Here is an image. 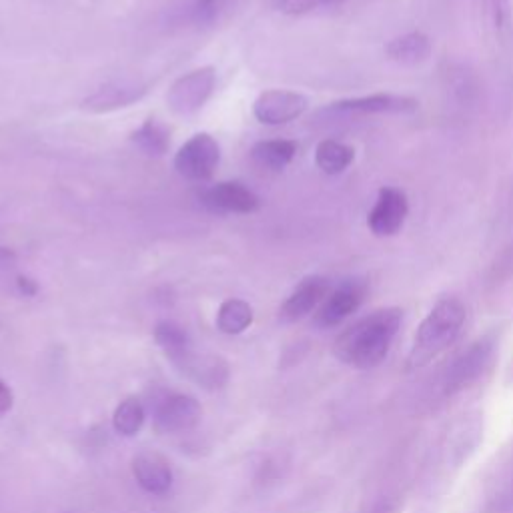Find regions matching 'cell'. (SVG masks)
<instances>
[{
  "label": "cell",
  "mask_w": 513,
  "mask_h": 513,
  "mask_svg": "<svg viewBox=\"0 0 513 513\" xmlns=\"http://www.w3.org/2000/svg\"><path fill=\"white\" fill-rule=\"evenodd\" d=\"M217 83V73L213 67L197 69L181 77L167 95L169 109L177 115H191L199 111L211 97Z\"/></svg>",
  "instance_id": "5"
},
{
  "label": "cell",
  "mask_w": 513,
  "mask_h": 513,
  "mask_svg": "<svg viewBox=\"0 0 513 513\" xmlns=\"http://www.w3.org/2000/svg\"><path fill=\"white\" fill-rule=\"evenodd\" d=\"M13 261H15V253L5 247H0V265H9Z\"/></svg>",
  "instance_id": "28"
},
{
  "label": "cell",
  "mask_w": 513,
  "mask_h": 513,
  "mask_svg": "<svg viewBox=\"0 0 513 513\" xmlns=\"http://www.w3.org/2000/svg\"><path fill=\"white\" fill-rule=\"evenodd\" d=\"M155 341L167 353V357L179 367L193 355L189 333L175 321H163L155 327Z\"/></svg>",
  "instance_id": "17"
},
{
  "label": "cell",
  "mask_w": 513,
  "mask_h": 513,
  "mask_svg": "<svg viewBox=\"0 0 513 513\" xmlns=\"http://www.w3.org/2000/svg\"><path fill=\"white\" fill-rule=\"evenodd\" d=\"M403 311L397 307H385L369 313L351 327H347L335 341V355L353 367L371 369L379 365L401 327Z\"/></svg>",
  "instance_id": "1"
},
{
  "label": "cell",
  "mask_w": 513,
  "mask_h": 513,
  "mask_svg": "<svg viewBox=\"0 0 513 513\" xmlns=\"http://www.w3.org/2000/svg\"><path fill=\"white\" fill-rule=\"evenodd\" d=\"M13 405V391L5 381H0V417H3Z\"/></svg>",
  "instance_id": "26"
},
{
  "label": "cell",
  "mask_w": 513,
  "mask_h": 513,
  "mask_svg": "<svg viewBox=\"0 0 513 513\" xmlns=\"http://www.w3.org/2000/svg\"><path fill=\"white\" fill-rule=\"evenodd\" d=\"M147 89L137 83H113L103 89H99L95 95H91L83 109L91 113H111L117 109H125L145 97Z\"/></svg>",
  "instance_id": "13"
},
{
  "label": "cell",
  "mask_w": 513,
  "mask_h": 513,
  "mask_svg": "<svg viewBox=\"0 0 513 513\" xmlns=\"http://www.w3.org/2000/svg\"><path fill=\"white\" fill-rule=\"evenodd\" d=\"M227 0H195L189 11V19L195 25H211L223 11Z\"/></svg>",
  "instance_id": "25"
},
{
  "label": "cell",
  "mask_w": 513,
  "mask_h": 513,
  "mask_svg": "<svg viewBox=\"0 0 513 513\" xmlns=\"http://www.w3.org/2000/svg\"><path fill=\"white\" fill-rule=\"evenodd\" d=\"M365 295H367L365 281L361 279L343 281L339 287L329 291L325 301L315 311V325L321 329H329L343 323L361 307Z\"/></svg>",
  "instance_id": "6"
},
{
  "label": "cell",
  "mask_w": 513,
  "mask_h": 513,
  "mask_svg": "<svg viewBox=\"0 0 513 513\" xmlns=\"http://www.w3.org/2000/svg\"><path fill=\"white\" fill-rule=\"evenodd\" d=\"M409 215V199L397 187H381L373 209L367 215V227L375 237H395Z\"/></svg>",
  "instance_id": "4"
},
{
  "label": "cell",
  "mask_w": 513,
  "mask_h": 513,
  "mask_svg": "<svg viewBox=\"0 0 513 513\" xmlns=\"http://www.w3.org/2000/svg\"><path fill=\"white\" fill-rule=\"evenodd\" d=\"M347 0H281V13L291 15V17H301L307 13H313L323 7H341Z\"/></svg>",
  "instance_id": "24"
},
{
  "label": "cell",
  "mask_w": 513,
  "mask_h": 513,
  "mask_svg": "<svg viewBox=\"0 0 513 513\" xmlns=\"http://www.w3.org/2000/svg\"><path fill=\"white\" fill-rule=\"evenodd\" d=\"M463 323L465 307L459 299L445 297L437 301L415 333L407 367L419 369L427 365L433 357L443 353L457 339Z\"/></svg>",
  "instance_id": "2"
},
{
  "label": "cell",
  "mask_w": 513,
  "mask_h": 513,
  "mask_svg": "<svg viewBox=\"0 0 513 513\" xmlns=\"http://www.w3.org/2000/svg\"><path fill=\"white\" fill-rule=\"evenodd\" d=\"M145 417H147V411H145L143 403L137 397H129V399L121 401L119 407L115 409L113 425H115L117 433H121L125 437H133L141 431Z\"/></svg>",
  "instance_id": "22"
},
{
  "label": "cell",
  "mask_w": 513,
  "mask_h": 513,
  "mask_svg": "<svg viewBox=\"0 0 513 513\" xmlns=\"http://www.w3.org/2000/svg\"><path fill=\"white\" fill-rule=\"evenodd\" d=\"M353 161H355V149L335 139L321 141L315 149V165L325 175H331V177L345 173Z\"/></svg>",
  "instance_id": "19"
},
{
  "label": "cell",
  "mask_w": 513,
  "mask_h": 513,
  "mask_svg": "<svg viewBox=\"0 0 513 513\" xmlns=\"http://www.w3.org/2000/svg\"><path fill=\"white\" fill-rule=\"evenodd\" d=\"M491 353V345L487 341H477L473 343L451 367L447 375V389L455 391L463 385H467L473 377L479 375L483 365L487 363V357Z\"/></svg>",
  "instance_id": "16"
},
{
  "label": "cell",
  "mask_w": 513,
  "mask_h": 513,
  "mask_svg": "<svg viewBox=\"0 0 513 513\" xmlns=\"http://www.w3.org/2000/svg\"><path fill=\"white\" fill-rule=\"evenodd\" d=\"M19 289L25 293V295H35L37 293V283L33 281V279H29V277H19Z\"/></svg>",
  "instance_id": "27"
},
{
  "label": "cell",
  "mask_w": 513,
  "mask_h": 513,
  "mask_svg": "<svg viewBox=\"0 0 513 513\" xmlns=\"http://www.w3.org/2000/svg\"><path fill=\"white\" fill-rule=\"evenodd\" d=\"M431 51H433L431 39L419 31L395 37L385 47L387 59L405 67H415L425 63L431 57Z\"/></svg>",
  "instance_id": "14"
},
{
  "label": "cell",
  "mask_w": 513,
  "mask_h": 513,
  "mask_svg": "<svg viewBox=\"0 0 513 513\" xmlns=\"http://www.w3.org/2000/svg\"><path fill=\"white\" fill-rule=\"evenodd\" d=\"M133 143L147 155H165L171 139L165 125H161L157 119H149L139 131L133 133Z\"/></svg>",
  "instance_id": "21"
},
{
  "label": "cell",
  "mask_w": 513,
  "mask_h": 513,
  "mask_svg": "<svg viewBox=\"0 0 513 513\" xmlns=\"http://www.w3.org/2000/svg\"><path fill=\"white\" fill-rule=\"evenodd\" d=\"M253 323V309L243 299H227L217 313V327L225 335H239Z\"/></svg>",
  "instance_id": "20"
},
{
  "label": "cell",
  "mask_w": 513,
  "mask_h": 513,
  "mask_svg": "<svg viewBox=\"0 0 513 513\" xmlns=\"http://www.w3.org/2000/svg\"><path fill=\"white\" fill-rule=\"evenodd\" d=\"M219 159H221V149L217 141L207 133H199L179 149L175 157V169L185 179L203 183L213 177L219 165Z\"/></svg>",
  "instance_id": "3"
},
{
  "label": "cell",
  "mask_w": 513,
  "mask_h": 513,
  "mask_svg": "<svg viewBox=\"0 0 513 513\" xmlns=\"http://www.w3.org/2000/svg\"><path fill=\"white\" fill-rule=\"evenodd\" d=\"M297 155V143L295 141H261L253 147L251 157L255 165L267 171H283Z\"/></svg>",
  "instance_id": "18"
},
{
  "label": "cell",
  "mask_w": 513,
  "mask_h": 513,
  "mask_svg": "<svg viewBox=\"0 0 513 513\" xmlns=\"http://www.w3.org/2000/svg\"><path fill=\"white\" fill-rule=\"evenodd\" d=\"M203 205L213 213L249 215L261 207L259 197L241 183H217L203 191Z\"/></svg>",
  "instance_id": "11"
},
{
  "label": "cell",
  "mask_w": 513,
  "mask_h": 513,
  "mask_svg": "<svg viewBox=\"0 0 513 513\" xmlns=\"http://www.w3.org/2000/svg\"><path fill=\"white\" fill-rule=\"evenodd\" d=\"M309 107L307 97L295 91H265L253 105V115L263 125H285L299 119Z\"/></svg>",
  "instance_id": "9"
},
{
  "label": "cell",
  "mask_w": 513,
  "mask_h": 513,
  "mask_svg": "<svg viewBox=\"0 0 513 513\" xmlns=\"http://www.w3.org/2000/svg\"><path fill=\"white\" fill-rule=\"evenodd\" d=\"M203 409L193 395L169 393L155 407V427L161 433H183L201 421Z\"/></svg>",
  "instance_id": "7"
},
{
  "label": "cell",
  "mask_w": 513,
  "mask_h": 513,
  "mask_svg": "<svg viewBox=\"0 0 513 513\" xmlns=\"http://www.w3.org/2000/svg\"><path fill=\"white\" fill-rule=\"evenodd\" d=\"M419 109V101L409 95L395 93H373L367 97L345 99L331 105L333 113L339 115H413Z\"/></svg>",
  "instance_id": "8"
},
{
  "label": "cell",
  "mask_w": 513,
  "mask_h": 513,
  "mask_svg": "<svg viewBox=\"0 0 513 513\" xmlns=\"http://www.w3.org/2000/svg\"><path fill=\"white\" fill-rule=\"evenodd\" d=\"M487 29L495 39H505L511 31V0H481Z\"/></svg>",
  "instance_id": "23"
},
{
  "label": "cell",
  "mask_w": 513,
  "mask_h": 513,
  "mask_svg": "<svg viewBox=\"0 0 513 513\" xmlns=\"http://www.w3.org/2000/svg\"><path fill=\"white\" fill-rule=\"evenodd\" d=\"M179 369L205 389H221L229 381V367L221 357H197L193 353Z\"/></svg>",
  "instance_id": "15"
},
{
  "label": "cell",
  "mask_w": 513,
  "mask_h": 513,
  "mask_svg": "<svg viewBox=\"0 0 513 513\" xmlns=\"http://www.w3.org/2000/svg\"><path fill=\"white\" fill-rule=\"evenodd\" d=\"M133 475L137 483L153 495H165L173 485L171 463L155 451H143L133 459Z\"/></svg>",
  "instance_id": "12"
},
{
  "label": "cell",
  "mask_w": 513,
  "mask_h": 513,
  "mask_svg": "<svg viewBox=\"0 0 513 513\" xmlns=\"http://www.w3.org/2000/svg\"><path fill=\"white\" fill-rule=\"evenodd\" d=\"M329 291H331V285L327 277L323 275L305 277L281 305V311H279L281 319L287 323L301 321L303 317L319 309V305L325 301Z\"/></svg>",
  "instance_id": "10"
}]
</instances>
